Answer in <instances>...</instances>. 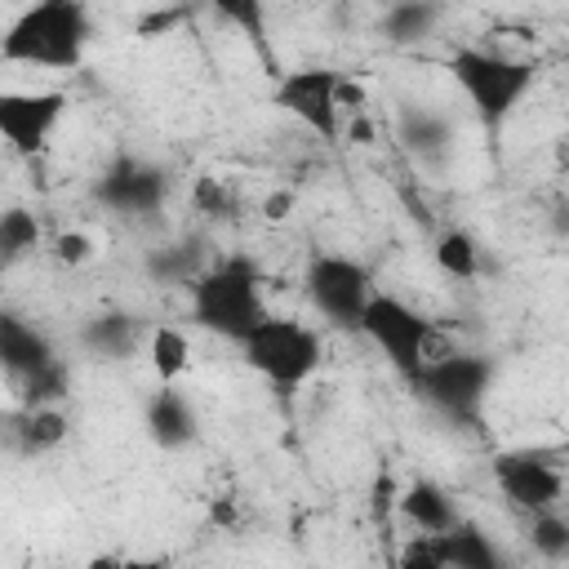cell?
<instances>
[{"label": "cell", "mask_w": 569, "mask_h": 569, "mask_svg": "<svg viewBox=\"0 0 569 569\" xmlns=\"http://www.w3.org/2000/svg\"><path fill=\"white\" fill-rule=\"evenodd\" d=\"M98 27L89 0H31L0 31V62L36 71H76Z\"/></svg>", "instance_id": "cell-1"}, {"label": "cell", "mask_w": 569, "mask_h": 569, "mask_svg": "<svg viewBox=\"0 0 569 569\" xmlns=\"http://www.w3.org/2000/svg\"><path fill=\"white\" fill-rule=\"evenodd\" d=\"M191 320L227 342H240L267 316V271L253 253H222L187 280Z\"/></svg>", "instance_id": "cell-2"}, {"label": "cell", "mask_w": 569, "mask_h": 569, "mask_svg": "<svg viewBox=\"0 0 569 569\" xmlns=\"http://www.w3.org/2000/svg\"><path fill=\"white\" fill-rule=\"evenodd\" d=\"M449 76L453 84L462 89L471 116L498 133L516 111L520 102L533 93L538 84V62L533 58H516V53H502V49H485V44H458L449 53Z\"/></svg>", "instance_id": "cell-3"}, {"label": "cell", "mask_w": 569, "mask_h": 569, "mask_svg": "<svg viewBox=\"0 0 569 569\" xmlns=\"http://www.w3.org/2000/svg\"><path fill=\"white\" fill-rule=\"evenodd\" d=\"M236 347H240L244 365H249L267 387H276L280 396L302 391V387L320 373V360H325L320 333H316L307 320H298V316H276V311H267Z\"/></svg>", "instance_id": "cell-4"}, {"label": "cell", "mask_w": 569, "mask_h": 569, "mask_svg": "<svg viewBox=\"0 0 569 569\" xmlns=\"http://www.w3.org/2000/svg\"><path fill=\"white\" fill-rule=\"evenodd\" d=\"M493 378H498L493 356H485V351H440L436 347L409 387L445 422H453V427H480Z\"/></svg>", "instance_id": "cell-5"}, {"label": "cell", "mask_w": 569, "mask_h": 569, "mask_svg": "<svg viewBox=\"0 0 569 569\" xmlns=\"http://www.w3.org/2000/svg\"><path fill=\"white\" fill-rule=\"evenodd\" d=\"M356 333H365V338L378 347V356H382L405 382L418 378V369L427 365V356L436 351V338H440V333H436V320L422 316L409 298H400V293H378V289L369 293Z\"/></svg>", "instance_id": "cell-6"}, {"label": "cell", "mask_w": 569, "mask_h": 569, "mask_svg": "<svg viewBox=\"0 0 569 569\" xmlns=\"http://www.w3.org/2000/svg\"><path fill=\"white\" fill-rule=\"evenodd\" d=\"M302 293L325 325L356 333L365 302L373 293V271L347 253H311L302 267Z\"/></svg>", "instance_id": "cell-7"}, {"label": "cell", "mask_w": 569, "mask_h": 569, "mask_svg": "<svg viewBox=\"0 0 569 569\" xmlns=\"http://www.w3.org/2000/svg\"><path fill=\"white\" fill-rule=\"evenodd\" d=\"M169 191H173L169 169L138 151H116L89 187L93 204H102L116 218H156L169 204Z\"/></svg>", "instance_id": "cell-8"}, {"label": "cell", "mask_w": 569, "mask_h": 569, "mask_svg": "<svg viewBox=\"0 0 569 569\" xmlns=\"http://www.w3.org/2000/svg\"><path fill=\"white\" fill-rule=\"evenodd\" d=\"M493 480L520 516L551 511L565 502V449L560 445L502 449L493 453Z\"/></svg>", "instance_id": "cell-9"}, {"label": "cell", "mask_w": 569, "mask_h": 569, "mask_svg": "<svg viewBox=\"0 0 569 569\" xmlns=\"http://www.w3.org/2000/svg\"><path fill=\"white\" fill-rule=\"evenodd\" d=\"M276 107L325 142L342 138V76L333 67H289L276 76Z\"/></svg>", "instance_id": "cell-10"}, {"label": "cell", "mask_w": 569, "mask_h": 569, "mask_svg": "<svg viewBox=\"0 0 569 569\" xmlns=\"http://www.w3.org/2000/svg\"><path fill=\"white\" fill-rule=\"evenodd\" d=\"M62 116H67L62 89H0V142L22 160L49 151Z\"/></svg>", "instance_id": "cell-11"}, {"label": "cell", "mask_w": 569, "mask_h": 569, "mask_svg": "<svg viewBox=\"0 0 569 569\" xmlns=\"http://www.w3.org/2000/svg\"><path fill=\"white\" fill-rule=\"evenodd\" d=\"M142 427L151 436V445L178 453V449H191L200 440V413L191 405V396L178 387V382H160L147 405H142Z\"/></svg>", "instance_id": "cell-12"}, {"label": "cell", "mask_w": 569, "mask_h": 569, "mask_svg": "<svg viewBox=\"0 0 569 569\" xmlns=\"http://www.w3.org/2000/svg\"><path fill=\"white\" fill-rule=\"evenodd\" d=\"M147 329H151V325H147L138 311L107 307V311H93V316L80 325L76 342H80L93 360H129V356H138V351H142Z\"/></svg>", "instance_id": "cell-13"}, {"label": "cell", "mask_w": 569, "mask_h": 569, "mask_svg": "<svg viewBox=\"0 0 569 569\" xmlns=\"http://www.w3.org/2000/svg\"><path fill=\"white\" fill-rule=\"evenodd\" d=\"M0 431L9 436L13 453H22V458H44V453H53V449L71 436V418H67L62 405H31V409L18 405L13 413L0 418Z\"/></svg>", "instance_id": "cell-14"}, {"label": "cell", "mask_w": 569, "mask_h": 569, "mask_svg": "<svg viewBox=\"0 0 569 569\" xmlns=\"http://www.w3.org/2000/svg\"><path fill=\"white\" fill-rule=\"evenodd\" d=\"M53 356H58V347L36 320H27L22 311H4L0 307V373L9 382H18L22 373L40 369Z\"/></svg>", "instance_id": "cell-15"}, {"label": "cell", "mask_w": 569, "mask_h": 569, "mask_svg": "<svg viewBox=\"0 0 569 569\" xmlns=\"http://www.w3.org/2000/svg\"><path fill=\"white\" fill-rule=\"evenodd\" d=\"M436 542H440V565L445 569H502L507 565L498 542L467 516H458L449 529H440Z\"/></svg>", "instance_id": "cell-16"}, {"label": "cell", "mask_w": 569, "mask_h": 569, "mask_svg": "<svg viewBox=\"0 0 569 569\" xmlns=\"http://www.w3.org/2000/svg\"><path fill=\"white\" fill-rule=\"evenodd\" d=\"M396 511H400V520H409L422 533H440V529H449L462 516L458 502H453V493L445 485H436V480H422V476L409 489H400Z\"/></svg>", "instance_id": "cell-17"}, {"label": "cell", "mask_w": 569, "mask_h": 569, "mask_svg": "<svg viewBox=\"0 0 569 569\" xmlns=\"http://www.w3.org/2000/svg\"><path fill=\"white\" fill-rule=\"evenodd\" d=\"M396 133H400V142H405L413 156H422V160H440V156L449 151V142H453V124H449L440 111L418 107V102H405V107H400Z\"/></svg>", "instance_id": "cell-18"}, {"label": "cell", "mask_w": 569, "mask_h": 569, "mask_svg": "<svg viewBox=\"0 0 569 569\" xmlns=\"http://www.w3.org/2000/svg\"><path fill=\"white\" fill-rule=\"evenodd\" d=\"M204 262H209V258H204V240H200V236H187V240L156 244V249L142 258V271H147V280H156V284H187Z\"/></svg>", "instance_id": "cell-19"}, {"label": "cell", "mask_w": 569, "mask_h": 569, "mask_svg": "<svg viewBox=\"0 0 569 569\" xmlns=\"http://www.w3.org/2000/svg\"><path fill=\"white\" fill-rule=\"evenodd\" d=\"M440 18V0H391L382 9V36L391 44H422L427 36H436Z\"/></svg>", "instance_id": "cell-20"}, {"label": "cell", "mask_w": 569, "mask_h": 569, "mask_svg": "<svg viewBox=\"0 0 569 569\" xmlns=\"http://www.w3.org/2000/svg\"><path fill=\"white\" fill-rule=\"evenodd\" d=\"M40 240H44V227H40L36 209H27V204H4L0 209V271L31 258L40 249Z\"/></svg>", "instance_id": "cell-21"}, {"label": "cell", "mask_w": 569, "mask_h": 569, "mask_svg": "<svg viewBox=\"0 0 569 569\" xmlns=\"http://www.w3.org/2000/svg\"><path fill=\"white\" fill-rule=\"evenodd\" d=\"M142 347H147L156 382H182V373L191 369V338L178 325H151Z\"/></svg>", "instance_id": "cell-22"}, {"label": "cell", "mask_w": 569, "mask_h": 569, "mask_svg": "<svg viewBox=\"0 0 569 569\" xmlns=\"http://www.w3.org/2000/svg\"><path fill=\"white\" fill-rule=\"evenodd\" d=\"M13 387V396H18V405H62L67 396H71V365L62 360V356H53V360H44L40 369H31V373H22L18 382H9Z\"/></svg>", "instance_id": "cell-23"}, {"label": "cell", "mask_w": 569, "mask_h": 569, "mask_svg": "<svg viewBox=\"0 0 569 569\" xmlns=\"http://www.w3.org/2000/svg\"><path fill=\"white\" fill-rule=\"evenodd\" d=\"M431 258H436V267H440L449 280H476V276H480V244H476V236L462 231V227L445 231V236L436 240Z\"/></svg>", "instance_id": "cell-24"}, {"label": "cell", "mask_w": 569, "mask_h": 569, "mask_svg": "<svg viewBox=\"0 0 569 569\" xmlns=\"http://www.w3.org/2000/svg\"><path fill=\"white\" fill-rule=\"evenodd\" d=\"M204 4L213 13H222L240 36H249L262 58H271V44H267V0H204Z\"/></svg>", "instance_id": "cell-25"}, {"label": "cell", "mask_w": 569, "mask_h": 569, "mask_svg": "<svg viewBox=\"0 0 569 569\" xmlns=\"http://www.w3.org/2000/svg\"><path fill=\"white\" fill-rule=\"evenodd\" d=\"M529 542H533V551H538L542 560L560 565V560L569 556V520H565V511H560V507L533 511V516H529Z\"/></svg>", "instance_id": "cell-26"}, {"label": "cell", "mask_w": 569, "mask_h": 569, "mask_svg": "<svg viewBox=\"0 0 569 569\" xmlns=\"http://www.w3.org/2000/svg\"><path fill=\"white\" fill-rule=\"evenodd\" d=\"M191 209L204 213V218H236L240 209V196L227 178H213V173H200L196 187H191Z\"/></svg>", "instance_id": "cell-27"}, {"label": "cell", "mask_w": 569, "mask_h": 569, "mask_svg": "<svg viewBox=\"0 0 569 569\" xmlns=\"http://www.w3.org/2000/svg\"><path fill=\"white\" fill-rule=\"evenodd\" d=\"M93 240L84 236V231H62V236H53V258L62 262V267H84V262H93Z\"/></svg>", "instance_id": "cell-28"}, {"label": "cell", "mask_w": 569, "mask_h": 569, "mask_svg": "<svg viewBox=\"0 0 569 569\" xmlns=\"http://www.w3.org/2000/svg\"><path fill=\"white\" fill-rule=\"evenodd\" d=\"M289 204H293V196H289V191H276V196L267 200V218H284Z\"/></svg>", "instance_id": "cell-29"}, {"label": "cell", "mask_w": 569, "mask_h": 569, "mask_svg": "<svg viewBox=\"0 0 569 569\" xmlns=\"http://www.w3.org/2000/svg\"><path fill=\"white\" fill-rule=\"evenodd\" d=\"M0 418H4V413H0Z\"/></svg>", "instance_id": "cell-30"}]
</instances>
